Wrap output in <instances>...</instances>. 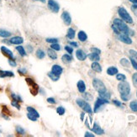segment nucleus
<instances>
[{
    "label": "nucleus",
    "instance_id": "nucleus-25",
    "mask_svg": "<svg viewBox=\"0 0 137 137\" xmlns=\"http://www.w3.org/2000/svg\"><path fill=\"white\" fill-rule=\"evenodd\" d=\"M16 50L18 51V52L20 53V55L22 56H25L26 55V51L25 50V48L22 46V45H19V46H16Z\"/></svg>",
    "mask_w": 137,
    "mask_h": 137
},
{
    "label": "nucleus",
    "instance_id": "nucleus-4",
    "mask_svg": "<svg viewBox=\"0 0 137 137\" xmlns=\"http://www.w3.org/2000/svg\"><path fill=\"white\" fill-rule=\"evenodd\" d=\"M76 103H77V104L80 108H81L82 110H84V111L87 112V114L93 113V109H92V108H91L90 104L87 102H86L85 100L81 99V98H78V99L76 100Z\"/></svg>",
    "mask_w": 137,
    "mask_h": 137
},
{
    "label": "nucleus",
    "instance_id": "nucleus-3",
    "mask_svg": "<svg viewBox=\"0 0 137 137\" xmlns=\"http://www.w3.org/2000/svg\"><path fill=\"white\" fill-rule=\"evenodd\" d=\"M118 14H119L121 20H124V22L128 23V24H132L133 23L132 17L124 7H120L119 9H118Z\"/></svg>",
    "mask_w": 137,
    "mask_h": 137
},
{
    "label": "nucleus",
    "instance_id": "nucleus-44",
    "mask_svg": "<svg viewBox=\"0 0 137 137\" xmlns=\"http://www.w3.org/2000/svg\"><path fill=\"white\" fill-rule=\"evenodd\" d=\"M90 50H91V51H92V52L96 53V54H98V55H99L100 53H101V51L99 50V49L96 48V47H92V48L90 49Z\"/></svg>",
    "mask_w": 137,
    "mask_h": 137
},
{
    "label": "nucleus",
    "instance_id": "nucleus-11",
    "mask_svg": "<svg viewBox=\"0 0 137 137\" xmlns=\"http://www.w3.org/2000/svg\"><path fill=\"white\" fill-rule=\"evenodd\" d=\"M1 51L2 53L4 56H8L9 59H12V60H14V53L11 51L9 49H8L6 46H1Z\"/></svg>",
    "mask_w": 137,
    "mask_h": 137
},
{
    "label": "nucleus",
    "instance_id": "nucleus-28",
    "mask_svg": "<svg viewBox=\"0 0 137 137\" xmlns=\"http://www.w3.org/2000/svg\"><path fill=\"white\" fill-rule=\"evenodd\" d=\"M0 36L3 38H8L11 36V33L9 31H7L5 29H0Z\"/></svg>",
    "mask_w": 137,
    "mask_h": 137
},
{
    "label": "nucleus",
    "instance_id": "nucleus-41",
    "mask_svg": "<svg viewBox=\"0 0 137 137\" xmlns=\"http://www.w3.org/2000/svg\"><path fill=\"white\" fill-rule=\"evenodd\" d=\"M27 117H28L29 120H32V121H37V119H38V118H37L36 116L31 115L30 113H28V114H27Z\"/></svg>",
    "mask_w": 137,
    "mask_h": 137
},
{
    "label": "nucleus",
    "instance_id": "nucleus-50",
    "mask_svg": "<svg viewBox=\"0 0 137 137\" xmlns=\"http://www.w3.org/2000/svg\"><path fill=\"white\" fill-rule=\"evenodd\" d=\"M18 72H20L21 75H25L26 74V72H27V70H26L25 68H20V69L18 70Z\"/></svg>",
    "mask_w": 137,
    "mask_h": 137
},
{
    "label": "nucleus",
    "instance_id": "nucleus-29",
    "mask_svg": "<svg viewBox=\"0 0 137 137\" xmlns=\"http://www.w3.org/2000/svg\"><path fill=\"white\" fill-rule=\"evenodd\" d=\"M120 64L123 67H130V62H129V60L126 59V58H122V59H121L120 60Z\"/></svg>",
    "mask_w": 137,
    "mask_h": 137
},
{
    "label": "nucleus",
    "instance_id": "nucleus-47",
    "mask_svg": "<svg viewBox=\"0 0 137 137\" xmlns=\"http://www.w3.org/2000/svg\"><path fill=\"white\" fill-rule=\"evenodd\" d=\"M47 102L49 103V104H56V101L55 100L54 98H48Z\"/></svg>",
    "mask_w": 137,
    "mask_h": 137
},
{
    "label": "nucleus",
    "instance_id": "nucleus-8",
    "mask_svg": "<svg viewBox=\"0 0 137 137\" xmlns=\"http://www.w3.org/2000/svg\"><path fill=\"white\" fill-rule=\"evenodd\" d=\"M48 8L53 13H58L60 10L59 3L55 0H48Z\"/></svg>",
    "mask_w": 137,
    "mask_h": 137
},
{
    "label": "nucleus",
    "instance_id": "nucleus-27",
    "mask_svg": "<svg viewBox=\"0 0 137 137\" xmlns=\"http://www.w3.org/2000/svg\"><path fill=\"white\" fill-rule=\"evenodd\" d=\"M36 56L39 59H43V58H45V53L43 50L39 49V50L36 51Z\"/></svg>",
    "mask_w": 137,
    "mask_h": 137
},
{
    "label": "nucleus",
    "instance_id": "nucleus-48",
    "mask_svg": "<svg viewBox=\"0 0 137 137\" xmlns=\"http://www.w3.org/2000/svg\"><path fill=\"white\" fill-rule=\"evenodd\" d=\"M111 28H112V29L114 30V32H115V33L116 34V35H120V34H121V33H120V32L119 31V29H117V28L115 27V25H113L111 26Z\"/></svg>",
    "mask_w": 137,
    "mask_h": 137
},
{
    "label": "nucleus",
    "instance_id": "nucleus-54",
    "mask_svg": "<svg viewBox=\"0 0 137 137\" xmlns=\"http://www.w3.org/2000/svg\"><path fill=\"white\" fill-rule=\"evenodd\" d=\"M69 44L72 45V46H73V47H78V45L77 42H74V41H70Z\"/></svg>",
    "mask_w": 137,
    "mask_h": 137
},
{
    "label": "nucleus",
    "instance_id": "nucleus-53",
    "mask_svg": "<svg viewBox=\"0 0 137 137\" xmlns=\"http://www.w3.org/2000/svg\"><path fill=\"white\" fill-rule=\"evenodd\" d=\"M84 136L85 137H94V135L92 134V133H90V132H86Z\"/></svg>",
    "mask_w": 137,
    "mask_h": 137
},
{
    "label": "nucleus",
    "instance_id": "nucleus-15",
    "mask_svg": "<svg viewBox=\"0 0 137 137\" xmlns=\"http://www.w3.org/2000/svg\"><path fill=\"white\" fill-rule=\"evenodd\" d=\"M90 129L95 133V134H97V135H104V130H103V129H101V127L98 126V125L96 123H94L93 127V128H90Z\"/></svg>",
    "mask_w": 137,
    "mask_h": 137
},
{
    "label": "nucleus",
    "instance_id": "nucleus-10",
    "mask_svg": "<svg viewBox=\"0 0 137 137\" xmlns=\"http://www.w3.org/2000/svg\"><path fill=\"white\" fill-rule=\"evenodd\" d=\"M119 40L120 41H122L123 43L127 44V45H130L132 43V40L130 39V37L128 35H125V34H120Z\"/></svg>",
    "mask_w": 137,
    "mask_h": 137
},
{
    "label": "nucleus",
    "instance_id": "nucleus-19",
    "mask_svg": "<svg viewBox=\"0 0 137 137\" xmlns=\"http://www.w3.org/2000/svg\"><path fill=\"white\" fill-rule=\"evenodd\" d=\"M14 74L13 72L9 71H0V78H8V77H14Z\"/></svg>",
    "mask_w": 137,
    "mask_h": 137
},
{
    "label": "nucleus",
    "instance_id": "nucleus-35",
    "mask_svg": "<svg viewBox=\"0 0 137 137\" xmlns=\"http://www.w3.org/2000/svg\"><path fill=\"white\" fill-rule=\"evenodd\" d=\"M83 93V98H85V100H87V101H91L93 100V96L91 95L89 93Z\"/></svg>",
    "mask_w": 137,
    "mask_h": 137
},
{
    "label": "nucleus",
    "instance_id": "nucleus-38",
    "mask_svg": "<svg viewBox=\"0 0 137 137\" xmlns=\"http://www.w3.org/2000/svg\"><path fill=\"white\" fill-rule=\"evenodd\" d=\"M45 40H46L47 43H51V44H54V43L58 42V39H56V38H47Z\"/></svg>",
    "mask_w": 137,
    "mask_h": 137
},
{
    "label": "nucleus",
    "instance_id": "nucleus-55",
    "mask_svg": "<svg viewBox=\"0 0 137 137\" xmlns=\"http://www.w3.org/2000/svg\"><path fill=\"white\" fill-rule=\"evenodd\" d=\"M27 48H28L29 52H32V51H33V48H32V47H30V45H28Z\"/></svg>",
    "mask_w": 137,
    "mask_h": 137
},
{
    "label": "nucleus",
    "instance_id": "nucleus-13",
    "mask_svg": "<svg viewBox=\"0 0 137 137\" xmlns=\"http://www.w3.org/2000/svg\"><path fill=\"white\" fill-rule=\"evenodd\" d=\"M23 42H24V39L20 36H14L9 40V43L13 45H20Z\"/></svg>",
    "mask_w": 137,
    "mask_h": 137
},
{
    "label": "nucleus",
    "instance_id": "nucleus-40",
    "mask_svg": "<svg viewBox=\"0 0 137 137\" xmlns=\"http://www.w3.org/2000/svg\"><path fill=\"white\" fill-rule=\"evenodd\" d=\"M16 131H17L18 134H20V135H25V130L20 126L16 127Z\"/></svg>",
    "mask_w": 137,
    "mask_h": 137
},
{
    "label": "nucleus",
    "instance_id": "nucleus-1",
    "mask_svg": "<svg viewBox=\"0 0 137 137\" xmlns=\"http://www.w3.org/2000/svg\"><path fill=\"white\" fill-rule=\"evenodd\" d=\"M118 90L120 93V97L122 100L127 101L130 96V86L129 82L123 81L118 85Z\"/></svg>",
    "mask_w": 137,
    "mask_h": 137
},
{
    "label": "nucleus",
    "instance_id": "nucleus-46",
    "mask_svg": "<svg viewBox=\"0 0 137 137\" xmlns=\"http://www.w3.org/2000/svg\"><path fill=\"white\" fill-rule=\"evenodd\" d=\"M11 104H12V106H14V107H15L16 109H20V105L19 104V103H18V101H13L12 103H11Z\"/></svg>",
    "mask_w": 137,
    "mask_h": 137
},
{
    "label": "nucleus",
    "instance_id": "nucleus-37",
    "mask_svg": "<svg viewBox=\"0 0 137 137\" xmlns=\"http://www.w3.org/2000/svg\"><path fill=\"white\" fill-rule=\"evenodd\" d=\"M51 48L53 49L54 51H59L61 50V46L60 45L57 44V43H54V44H51Z\"/></svg>",
    "mask_w": 137,
    "mask_h": 137
},
{
    "label": "nucleus",
    "instance_id": "nucleus-36",
    "mask_svg": "<svg viewBox=\"0 0 137 137\" xmlns=\"http://www.w3.org/2000/svg\"><path fill=\"white\" fill-rule=\"evenodd\" d=\"M11 97H12L13 100L14 101H18V102H22V98H20V96L15 94V93H11Z\"/></svg>",
    "mask_w": 137,
    "mask_h": 137
},
{
    "label": "nucleus",
    "instance_id": "nucleus-33",
    "mask_svg": "<svg viewBox=\"0 0 137 137\" xmlns=\"http://www.w3.org/2000/svg\"><path fill=\"white\" fill-rule=\"evenodd\" d=\"M116 79L118 81H120V82H123L126 80V76L122 74V73H117L116 74Z\"/></svg>",
    "mask_w": 137,
    "mask_h": 137
},
{
    "label": "nucleus",
    "instance_id": "nucleus-23",
    "mask_svg": "<svg viewBox=\"0 0 137 137\" xmlns=\"http://www.w3.org/2000/svg\"><path fill=\"white\" fill-rule=\"evenodd\" d=\"M75 35H76V32H75V29H72V28H69L67 30V37L68 39H73L75 37Z\"/></svg>",
    "mask_w": 137,
    "mask_h": 137
},
{
    "label": "nucleus",
    "instance_id": "nucleus-49",
    "mask_svg": "<svg viewBox=\"0 0 137 137\" xmlns=\"http://www.w3.org/2000/svg\"><path fill=\"white\" fill-rule=\"evenodd\" d=\"M9 64L11 66V67H16V62H15L14 60H12V59H9Z\"/></svg>",
    "mask_w": 137,
    "mask_h": 137
},
{
    "label": "nucleus",
    "instance_id": "nucleus-39",
    "mask_svg": "<svg viewBox=\"0 0 137 137\" xmlns=\"http://www.w3.org/2000/svg\"><path fill=\"white\" fill-rule=\"evenodd\" d=\"M132 81H133V84L135 87H137V72L133 74L132 76Z\"/></svg>",
    "mask_w": 137,
    "mask_h": 137
},
{
    "label": "nucleus",
    "instance_id": "nucleus-17",
    "mask_svg": "<svg viewBox=\"0 0 137 137\" xmlns=\"http://www.w3.org/2000/svg\"><path fill=\"white\" fill-rule=\"evenodd\" d=\"M78 40L81 41V42H84V41H86L87 40V34L84 31H82V30H80V31L78 32Z\"/></svg>",
    "mask_w": 137,
    "mask_h": 137
},
{
    "label": "nucleus",
    "instance_id": "nucleus-59",
    "mask_svg": "<svg viewBox=\"0 0 137 137\" xmlns=\"http://www.w3.org/2000/svg\"><path fill=\"white\" fill-rule=\"evenodd\" d=\"M136 97H137V93H136Z\"/></svg>",
    "mask_w": 137,
    "mask_h": 137
},
{
    "label": "nucleus",
    "instance_id": "nucleus-7",
    "mask_svg": "<svg viewBox=\"0 0 137 137\" xmlns=\"http://www.w3.org/2000/svg\"><path fill=\"white\" fill-rule=\"evenodd\" d=\"M27 84L30 87V92L33 95H36L38 93V90H39V87L36 84V83L33 81L31 78H26L25 79Z\"/></svg>",
    "mask_w": 137,
    "mask_h": 137
},
{
    "label": "nucleus",
    "instance_id": "nucleus-32",
    "mask_svg": "<svg viewBox=\"0 0 137 137\" xmlns=\"http://www.w3.org/2000/svg\"><path fill=\"white\" fill-rule=\"evenodd\" d=\"M48 77L50 78L52 80V81H54V82L58 81L59 78H60V76H56V75H55V74H53L51 72H49V73H48Z\"/></svg>",
    "mask_w": 137,
    "mask_h": 137
},
{
    "label": "nucleus",
    "instance_id": "nucleus-24",
    "mask_svg": "<svg viewBox=\"0 0 137 137\" xmlns=\"http://www.w3.org/2000/svg\"><path fill=\"white\" fill-rule=\"evenodd\" d=\"M62 60L64 63H70L72 61V56L70 54H65L62 56Z\"/></svg>",
    "mask_w": 137,
    "mask_h": 137
},
{
    "label": "nucleus",
    "instance_id": "nucleus-56",
    "mask_svg": "<svg viewBox=\"0 0 137 137\" xmlns=\"http://www.w3.org/2000/svg\"><path fill=\"white\" fill-rule=\"evenodd\" d=\"M130 2H132L133 3H135V4H137V0H129Z\"/></svg>",
    "mask_w": 137,
    "mask_h": 137
},
{
    "label": "nucleus",
    "instance_id": "nucleus-12",
    "mask_svg": "<svg viewBox=\"0 0 137 137\" xmlns=\"http://www.w3.org/2000/svg\"><path fill=\"white\" fill-rule=\"evenodd\" d=\"M76 56H77V58L79 61H85L87 55L82 50L79 49V50H78L77 51H76Z\"/></svg>",
    "mask_w": 137,
    "mask_h": 137
},
{
    "label": "nucleus",
    "instance_id": "nucleus-34",
    "mask_svg": "<svg viewBox=\"0 0 137 137\" xmlns=\"http://www.w3.org/2000/svg\"><path fill=\"white\" fill-rule=\"evenodd\" d=\"M65 111L66 110L62 106H59V107H57V109H56V112H57L59 115H63L64 114H65Z\"/></svg>",
    "mask_w": 137,
    "mask_h": 137
},
{
    "label": "nucleus",
    "instance_id": "nucleus-58",
    "mask_svg": "<svg viewBox=\"0 0 137 137\" xmlns=\"http://www.w3.org/2000/svg\"><path fill=\"white\" fill-rule=\"evenodd\" d=\"M38 1H40L41 3H45V0H38Z\"/></svg>",
    "mask_w": 137,
    "mask_h": 137
},
{
    "label": "nucleus",
    "instance_id": "nucleus-6",
    "mask_svg": "<svg viewBox=\"0 0 137 137\" xmlns=\"http://www.w3.org/2000/svg\"><path fill=\"white\" fill-rule=\"evenodd\" d=\"M109 102L108 99H105V98H101V97L98 98L97 100H96V102H95L93 111H94L95 113H97L103 105L107 104H109Z\"/></svg>",
    "mask_w": 137,
    "mask_h": 137
},
{
    "label": "nucleus",
    "instance_id": "nucleus-14",
    "mask_svg": "<svg viewBox=\"0 0 137 137\" xmlns=\"http://www.w3.org/2000/svg\"><path fill=\"white\" fill-rule=\"evenodd\" d=\"M62 72H63L62 67L61 66H59V65H54L51 68V72L53 74L56 75V76H60L61 74L62 73Z\"/></svg>",
    "mask_w": 137,
    "mask_h": 137
},
{
    "label": "nucleus",
    "instance_id": "nucleus-2",
    "mask_svg": "<svg viewBox=\"0 0 137 137\" xmlns=\"http://www.w3.org/2000/svg\"><path fill=\"white\" fill-rule=\"evenodd\" d=\"M114 25L119 29V31L120 33L122 32L123 34H125V35H134L133 31H131L130 29V28L128 27L127 25L125 24V22L122 20H120V19H115V20H114Z\"/></svg>",
    "mask_w": 137,
    "mask_h": 137
},
{
    "label": "nucleus",
    "instance_id": "nucleus-20",
    "mask_svg": "<svg viewBox=\"0 0 137 137\" xmlns=\"http://www.w3.org/2000/svg\"><path fill=\"white\" fill-rule=\"evenodd\" d=\"M47 54L49 56V57H50L51 60H56L57 59V54L56 53V51L53 50V49H48L47 51Z\"/></svg>",
    "mask_w": 137,
    "mask_h": 137
},
{
    "label": "nucleus",
    "instance_id": "nucleus-52",
    "mask_svg": "<svg viewBox=\"0 0 137 137\" xmlns=\"http://www.w3.org/2000/svg\"><path fill=\"white\" fill-rule=\"evenodd\" d=\"M131 9H132V10H133V11H134L135 14L136 16H137V4H135V3H134V5L132 6Z\"/></svg>",
    "mask_w": 137,
    "mask_h": 137
},
{
    "label": "nucleus",
    "instance_id": "nucleus-21",
    "mask_svg": "<svg viewBox=\"0 0 137 137\" xmlns=\"http://www.w3.org/2000/svg\"><path fill=\"white\" fill-rule=\"evenodd\" d=\"M118 68H116L115 67H110L107 69V73L109 76H115L118 73Z\"/></svg>",
    "mask_w": 137,
    "mask_h": 137
},
{
    "label": "nucleus",
    "instance_id": "nucleus-43",
    "mask_svg": "<svg viewBox=\"0 0 137 137\" xmlns=\"http://www.w3.org/2000/svg\"><path fill=\"white\" fill-rule=\"evenodd\" d=\"M130 63L132 64V67L135 68V69L137 71V62L134 59V58H130Z\"/></svg>",
    "mask_w": 137,
    "mask_h": 137
},
{
    "label": "nucleus",
    "instance_id": "nucleus-16",
    "mask_svg": "<svg viewBox=\"0 0 137 137\" xmlns=\"http://www.w3.org/2000/svg\"><path fill=\"white\" fill-rule=\"evenodd\" d=\"M78 89L80 93H84L85 92V90H86V84H85V82L82 81V80H80V81H78Z\"/></svg>",
    "mask_w": 137,
    "mask_h": 137
},
{
    "label": "nucleus",
    "instance_id": "nucleus-31",
    "mask_svg": "<svg viewBox=\"0 0 137 137\" xmlns=\"http://www.w3.org/2000/svg\"><path fill=\"white\" fill-rule=\"evenodd\" d=\"M130 108L133 112H137V101H131L130 104Z\"/></svg>",
    "mask_w": 137,
    "mask_h": 137
},
{
    "label": "nucleus",
    "instance_id": "nucleus-51",
    "mask_svg": "<svg viewBox=\"0 0 137 137\" xmlns=\"http://www.w3.org/2000/svg\"><path fill=\"white\" fill-rule=\"evenodd\" d=\"M113 103H114V104H115L117 106V107H121V106H122V104L118 100H113Z\"/></svg>",
    "mask_w": 137,
    "mask_h": 137
},
{
    "label": "nucleus",
    "instance_id": "nucleus-9",
    "mask_svg": "<svg viewBox=\"0 0 137 137\" xmlns=\"http://www.w3.org/2000/svg\"><path fill=\"white\" fill-rule=\"evenodd\" d=\"M62 19L64 22V24L67 25H70L71 23H72V17L70 14L67 12V11H64L62 14Z\"/></svg>",
    "mask_w": 137,
    "mask_h": 137
},
{
    "label": "nucleus",
    "instance_id": "nucleus-57",
    "mask_svg": "<svg viewBox=\"0 0 137 137\" xmlns=\"http://www.w3.org/2000/svg\"><path fill=\"white\" fill-rule=\"evenodd\" d=\"M83 116H84V114L82 113V115H81V119H82V120H83Z\"/></svg>",
    "mask_w": 137,
    "mask_h": 137
},
{
    "label": "nucleus",
    "instance_id": "nucleus-45",
    "mask_svg": "<svg viewBox=\"0 0 137 137\" xmlns=\"http://www.w3.org/2000/svg\"><path fill=\"white\" fill-rule=\"evenodd\" d=\"M65 50L67 51L68 54L72 55V53L73 52V49L72 48V46H69V45H67V46H65Z\"/></svg>",
    "mask_w": 137,
    "mask_h": 137
},
{
    "label": "nucleus",
    "instance_id": "nucleus-26",
    "mask_svg": "<svg viewBox=\"0 0 137 137\" xmlns=\"http://www.w3.org/2000/svg\"><path fill=\"white\" fill-rule=\"evenodd\" d=\"M27 111H28V113H30L31 115H35V116H36L37 118H39L40 117V115H39V113H38L36 110L34 109V108H32V107H27Z\"/></svg>",
    "mask_w": 137,
    "mask_h": 137
},
{
    "label": "nucleus",
    "instance_id": "nucleus-42",
    "mask_svg": "<svg viewBox=\"0 0 137 137\" xmlns=\"http://www.w3.org/2000/svg\"><path fill=\"white\" fill-rule=\"evenodd\" d=\"M130 54L132 58H134L135 60H137V51H135L134 50H130Z\"/></svg>",
    "mask_w": 137,
    "mask_h": 137
},
{
    "label": "nucleus",
    "instance_id": "nucleus-18",
    "mask_svg": "<svg viewBox=\"0 0 137 137\" xmlns=\"http://www.w3.org/2000/svg\"><path fill=\"white\" fill-rule=\"evenodd\" d=\"M91 67H92V69L96 72H102V67L100 66V64L98 62H93Z\"/></svg>",
    "mask_w": 137,
    "mask_h": 137
},
{
    "label": "nucleus",
    "instance_id": "nucleus-22",
    "mask_svg": "<svg viewBox=\"0 0 137 137\" xmlns=\"http://www.w3.org/2000/svg\"><path fill=\"white\" fill-rule=\"evenodd\" d=\"M88 56V58L91 60V61H93V62H98V61H99L100 60V56L98 54H96V53H90V54L87 56Z\"/></svg>",
    "mask_w": 137,
    "mask_h": 137
},
{
    "label": "nucleus",
    "instance_id": "nucleus-30",
    "mask_svg": "<svg viewBox=\"0 0 137 137\" xmlns=\"http://www.w3.org/2000/svg\"><path fill=\"white\" fill-rule=\"evenodd\" d=\"M99 93V96L103 98H105V99H109L110 98V93L107 90H106L105 92H102V93Z\"/></svg>",
    "mask_w": 137,
    "mask_h": 137
},
{
    "label": "nucleus",
    "instance_id": "nucleus-5",
    "mask_svg": "<svg viewBox=\"0 0 137 137\" xmlns=\"http://www.w3.org/2000/svg\"><path fill=\"white\" fill-rule=\"evenodd\" d=\"M93 86L94 87V89L98 93H102V92H105L106 90V87L104 85V83L101 80L98 79V78H94L93 80Z\"/></svg>",
    "mask_w": 137,
    "mask_h": 137
}]
</instances>
